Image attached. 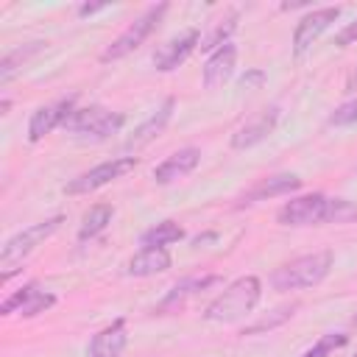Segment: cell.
I'll use <instances>...</instances> for the list:
<instances>
[{
	"instance_id": "obj_15",
	"label": "cell",
	"mask_w": 357,
	"mask_h": 357,
	"mask_svg": "<svg viewBox=\"0 0 357 357\" xmlns=\"http://www.w3.org/2000/svg\"><path fill=\"white\" fill-rule=\"evenodd\" d=\"M126 343H128V326H126V318H117L92 335L86 346V357H123Z\"/></svg>"
},
{
	"instance_id": "obj_7",
	"label": "cell",
	"mask_w": 357,
	"mask_h": 357,
	"mask_svg": "<svg viewBox=\"0 0 357 357\" xmlns=\"http://www.w3.org/2000/svg\"><path fill=\"white\" fill-rule=\"evenodd\" d=\"M137 167V159L134 156H117V159H109V162H100L95 165L92 170L75 176L73 181L64 184V195H86V192H95L117 178H123L126 173H131Z\"/></svg>"
},
{
	"instance_id": "obj_27",
	"label": "cell",
	"mask_w": 357,
	"mask_h": 357,
	"mask_svg": "<svg viewBox=\"0 0 357 357\" xmlns=\"http://www.w3.org/2000/svg\"><path fill=\"white\" fill-rule=\"evenodd\" d=\"M354 123H357V100H346L329 114V126H354Z\"/></svg>"
},
{
	"instance_id": "obj_26",
	"label": "cell",
	"mask_w": 357,
	"mask_h": 357,
	"mask_svg": "<svg viewBox=\"0 0 357 357\" xmlns=\"http://www.w3.org/2000/svg\"><path fill=\"white\" fill-rule=\"evenodd\" d=\"M351 220H357V204H351L346 198H332L329 223H351Z\"/></svg>"
},
{
	"instance_id": "obj_1",
	"label": "cell",
	"mask_w": 357,
	"mask_h": 357,
	"mask_svg": "<svg viewBox=\"0 0 357 357\" xmlns=\"http://www.w3.org/2000/svg\"><path fill=\"white\" fill-rule=\"evenodd\" d=\"M259 296H262V282L257 276H240L218 298L206 304L204 318L215 324H234L254 312V307L259 304Z\"/></svg>"
},
{
	"instance_id": "obj_18",
	"label": "cell",
	"mask_w": 357,
	"mask_h": 357,
	"mask_svg": "<svg viewBox=\"0 0 357 357\" xmlns=\"http://www.w3.org/2000/svg\"><path fill=\"white\" fill-rule=\"evenodd\" d=\"M301 187V178L296 173H279V176H268L262 181H257L240 201L243 204H254V201H265V198H276V195H287L293 190Z\"/></svg>"
},
{
	"instance_id": "obj_31",
	"label": "cell",
	"mask_w": 357,
	"mask_h": 357,
	"mask_svg": "<svg viewBox=\"0 0 357 357\" xmlns=\"http://www.w3.org/2000/svg\"><path fill=\"white\" fill-rule=\"evenodd\" d=\"M346 92H357V70H351V75L346 78Z\"/></svg>"
},
{
	"instance_id": "obj_22",
	"label": "cell",
	"mask_w": 357,
	"mask_h": 357,
	"mask_svg": "<svg viewBox=\"0 0 357 357\" xmlns=\"http://www.w3.org/2000/svg\"><path fill=\"white\" fill-rule=\"evenodd\" d=\"M178 240H184V229L176 220H162V223L151 226L148 231H142V237H139L142 248H151V245L167 248L170 243H178Z\"/></svg>"
},
{
	"instance_id": "obj_14",
	"label": "cell",
	"mask_w": 357,
	"mask_h": 357,
	"mask_svg": "<svg viewBox=\"0 0 357 357\" xmlns=\"http://www.w3.org/2000/svg\"><path fill=\"white\" fill-rule=\"evenodd\" d=\"M220 282V276H190V279H181V282H176L167 293H165V298L153 307V312H176V310H181L192 296H198V293H204L206 287H212V284H218Z\"/></svg>"
},
{
	"instance_id": "obj_10",
	"label": "cell",
	"mask_w": 357,
	"mask_h": 357,
	"mask_svg": "<svg viewBox=\"0 0 357 357\" xmlns=\"http://www.w3.org/2000/svg\"><path fill=\"white\" fill-rule=\"evenodd\" d=\"M198 42H201V33H198L195 28H187V31L170 36L167 42H162V45L153 50V67H156L159 73L176 70L178 64H184V61L190 59V53L198 47Z\"/></svg>"
},
{
	"instance_id": "obj_8",
	"label": "cell",
	"mask_w": 357,
	"mask_h": 357,
	"mask_svg": "<svg viewBox=\"0 0 357 357\" xmlns=\"http://www.w3.org/2000/svg\"><path fill=\"white\" fill-rule=\"evenodd\" d=\"M56 304V296L45 287H39L36 282H28L22 284L20 290H14L3 304H0V312L3 315H11V312H20L22 318H33L45 310H50Z\"/></svg>"
},
{
	"instance_id": "obj_13",
	"label": "cell",
	"mask_w": 357,
	"mask_h": 357,
	"mask_svg": "<svg viewBox=\"0 0 357 357\" xmlns=\"http://www.w3.org/2000/svg\"><path fill=\"white\" fill-rule=\"evenodd\" d=\"M173 109H176V98H165L156 109H153V114L148 117V120H142L134 131H131V137L126 139V151H139V148H145L148 142H153L165 128H167V123H170V117H173Z\"/></svg>"
},
{
	"instance_id": "obj_17",
	"label": "cell",
	"mask_w": 357,
	"mask_h": 357,
	"mask_svg": "<svg viewBox=\"0 0 357 357\" xmlns=\"http://www.w3.org/2000/svg\"><path fill=\"white\" fill-rule=\"evenodd\" d=\"M237 67V47L231 42H226L223 47H218L215 53H209L206 64H204V86L206 89H218L223 86Z\"/></svg>"
},
{
	"instance_id": "obj_2",
	"label": "cell",
	"mask_w": 357,
	"mask_h": 357,
	"mask_svg": "<svg viewBox=\"0 0 357 357\" xmlns=\"http://www.w3.org/2000/svg\"><path fill=\"white\" fill-rule=\"evenodd\" d=\"M329 268H332V251H312V254H304V257H296V259L279 265L271 273V284L279 293L315 287L326 279Z\"/></svg>"
},
{
	"instance_id": "obj_6",
	"label": "cell",
	"mask_w": 357,
	"mask_h": 357,
	"mask_svg": "<svg viewBox=\"0 0 357 357\" xmlns=\"http://www.w3.org/2000/svg\"><path fill=\"white\" fill-rule=\"evenodd\" d=\"M329 212H332V198L321 192H310V195L290 198L276 212V220L282 226H321V223H329Z\"/></svg>"
},
{
	"instance_id": "obj_20",
	"label": "cell",
	"mask_w": 357,
	"mask_h": 357,
	"mask_svg": "<svg viewBox=\"0 0 357 357\" xmlns=\"http://www.w3.org/2000/svg\"><path fill=\"white\" fill-rule=\"evenodd\" d=\"M112 215H114V206L112 204H95L84 212L81 218V226H78V240H92L95 234H100L109 223H112Z\"/></svg>"
},
{
	"instance_id": "obj_25",
	"label": "cell",
	"mask_w": 357,
	"mask_h": 357,
	"mask_svg": "<svg viewBox=\"0 0 357 357\" xmlns=\"http://www.w3.org/2000/svg\"><path fill=\"white\" fill-rule=\"evenodd\" d=\"M346 340H349V335H343V332H329V335H324L315 346H310L301 357H329V351L346 346Z\"/></svg>"
},
{
	"instance_id": "obj_23",
	"label": "cell",
	"mask_w": 357,
	"mask_h": 357,
	"mask_svg": "<svg viewBox=\"0 0 357 357\" xmlns=\"http://www.w3.org/2000/svg\"><path fill=\"white\" fill-rule=\"evenodd\" d=\"M237 20H240V14L237 11H229L223 20H218L215 25H212V31L206 33V36H201V50H209V53H215L218 47H223L226 42H229V36L234 33V28H237Z\"/></svg>"
},
{
	"instance_id": "obj_3",
	"label": "cell",
	"mask_w": 357,
	"mask_h": 357,
	"mask_svg": "<svg viewBox=\"0 0 357 357\" xmlns=\"http://www.w3.org/2000/svg\"><path fill=\"white\" fill-rule=\"evenodd\" d=\"M61 223H64V215H53V218H47V220H39V223H33V226L17 231L14 237H8L6 245H3V251H0L3 282H8L11 273H14V265H20L28 254H33L36 245H42L45 240H50V237L61 229Z\"/></svg>"
},
{
	"instance_id": "obj_11",
	"label": "cell",
	"mask_w": 357,
	"mask_h": 357,
	"mask_svg": "<svg viewBox=\"0 0 357 357\" xmlns=\"http://www.w3.org/2000/svg\"><path fill=\"white\" fill-rule=\"evenodd\" d=\"M75 112V98H61L56 103H47V106H39L31 120H28V142H39L42 137H47L53 128L64 126L67 117Z\"/></svg>"
},
{
	"instance_id": "obj_5",
	"label": "cell",
	"mask_w": 357,
	"mask_h": 357,
	"mask_svg": "<svg viewBox=\"0 0 357 357\" xmlns=\"http://www.w3.org/2000/svg\"><path fill=\"white\" fill-rule=\"evenodd\" d=\"M167 14V3H159V6H151V8H145L117 39H112V45L100 53V61H117V59H123V56H128V53H134L156 28H159V22H162V17Z\"/></svg>"
},
{
	"instance_id": "obj_9",
	"label": "cell",
	"mask_w": 357,
	"mask_h": 357,
	"mask_svg": "<svg viewBox=\"0 0 357 357\" xmlns=\"http://www.w3.org/2000/svg\"><path fill=\"white\" fill-rule=\"evenodd\" d=\"M337 17H340V8H337V6H326V8H315V11L304 14V17L298 20L296 31H293V53H296V56H304V53L318 42V36H321Z\"/></svg>"
},
{
	"instance_id": "obj_21",
	"label": "cell",
	"mask_w": 357,
	"mask_h": 357,
	"mask_svg": "<svg viewBox=\"0 0 357 357\" xmlns=\"http://www.w3.org/2000/svg\"><path fill=\"white\" fill-rule=\"evenodd\" d=\"M45 45H47V42H28V45H22V47L6 53L3 61H0V84H8V81L22 70V64H25L31 56H36L39 50H45Z\"/></svg>"
},
{
	"instance_id": "obj_30",
	"label": "cell",
	"mask_w": 357,
	"mask_h": 357,
	"mask_svg": "<svg viewBox=\"0 0 357 357\" xmlns=\"http://www.w3.org/2000/svg\"><path fill=\"white\" fill-rule=\"evenodd\" d=\"M103 8H106V3H84V6L78 8V14H81V17H89V14L103 11Z\"/></svg>"
},
{
	"instance_id": "obj_16",
	"label": "cell",
	"mask_w": 357,
	"mask_h": 357,
	"mask_svg": "<svg viewBox=\"0 0 357 357\" xmlns=\"http://www.w3.org/2000/svg\"><path fill=\"white\" fill-rule=\"evenodd\" d=\"M201 162V151L198 148H178L176 153H170L165 162H159L153 167V181L156 184H173L178 178H184L187 173H192Z\"/></svg>"
},
{
	"instance_id": "obj_12",
	"label": "cell",
	"mask_w": 357,
	"mask_h": 357,
	"mask_svg": "<svg viewBox=\"0 0 357 357\" xmlns=\"http://www.w3.org/2000/svg\"><path fill=\"white\" fill-rule=\"evenodd\" d=\"M279 123V106H268L262 112H257L254 117H248L234 134H231V148L234 151H245V148H254L259 145L262 139H268L273 134Z\"/></svg>"
},
{
	"instance_id": "obj_29",
	"label": "cell",
	"mask_w": 357,
	"mask_h": 357,
	"mask_svg": "<svg viewBox=\"0 0 357 357\" xmlns=\"http://www.w3.org/2000/svg\"><path fill=\"white\" fill-rule=\"evenodd\" d=\"M354 39H357V20H354L351 25H346V28L335 36V45H337V47H346V45H351Z\"/></svg>"
},
{
	"instance_id": "obj_19",
	"label": "cell",
	"mask_w": 357,
	"mask_h": 357,
	"mask_svg": "<svg viewBox=\"0 0 357 357\" xmlns=\"http://www.w3.org/2000/svg\"><path fill=\"white\" fill-rule=\"evenodd\" d=\"M170 265H173V259H170L167 248H159V245L139 248L128 259V276H139V279L142 276H156V273H165Z\"/></svg>"
},
{
	"instance_id": "obj_32",
	"label": "cell",
	"mask_w": 357,
	"mask_h": 357,
	"mask_svg": "<svg viewBox=\"0 0 357 357\" xmlns=\"http://www.w3.org/2000/svg\"><path fill=\"white\" fill-rule=\"evenodd\" d=\"M354 357H357V354H354Z\"/></svg>"
},
{
	"instance_id": "obj_4",
	"label": "cell",
	"mask_w": 357,
	"mask_h": 357,
	"mask_svg": "<svg viewBox=\"0 0 357 357\" xmlns=\"http://www.w3.org/2000/svg\"><path fill=\"white\" fill-rule=\"evenodd\" d=\"M123 123H126L123 112H109L103 106H86V109H75L61 128L78 139H109L112 134L123 128Z\"/></svg>"
},
{
	"instance_id": "obj_24",
	"label": "cell",
	"mask_w": 357,
	"mask_h": 357,
	"mask_svg": "<svg viewBox=\"0 0 357 357\" xmlns=\"http://www.w3.org/2000/svg\"><path fill=\"white\" fill-rule=\"evenodd\" d=\"M296 307H298V304H279V307H273V310H271L265 318H259V321L248 324V326L243 329V335H257V332H265V329H273V326L284 324L287 318H293Z\"/></svg>"
},
{
	"instance_id": "obj_28",
	"label": "cell",
	"mask_w": 357,
	"mask_h": 357,
	"mask_svg": "<svg viewBox=\"0 0 357 357\" xmlns=\"http://www.w3.org/2000/svg\"><path fill=\"white\" fill-rule=\"evenodd\" d=\"M262 81H265V73H262V70H248V73L240 78L237 86H240V89H251V86H259Z\"/></svg>"
}]
</instances>
